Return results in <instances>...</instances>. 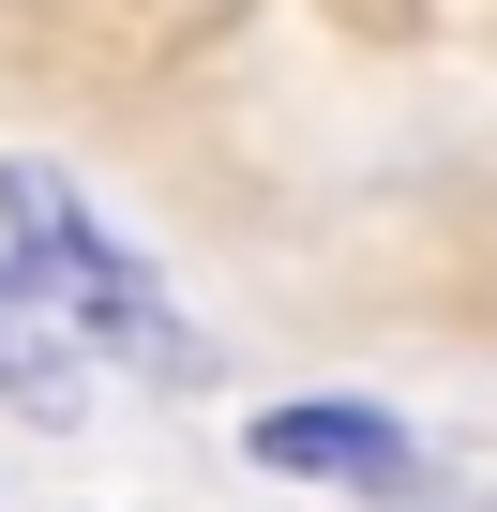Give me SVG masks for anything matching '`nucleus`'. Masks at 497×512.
I'll list each match as a JSON object with an SVG mask.
<instances>
[{
	"mask_svg": "<svg viewBox=\"0 0 497 512\" xmlns=\"http://www.w3.org/2000/svg\"><path fill=\"white\" fill-rule=\"evenodd\" d=\"M0 241H16V272H31L91 347H121V362H151V377H196V332H181L166 287L136 272V241L91 226V196H76L61 166H0Z\"/></svg>",
	"mask_w": 497,
	"mask_h": 512,
	"instance_id": "nucleus-1",
	"label": "nucleus"
},
{
	"mask_svg": "<svg viewBox=\"0 0 497 512\" xmlns=\"http://www.w3.org/2000/svg\"><path fill=\"white\" fill-rule=\"evenodd\" d=\"M257 467L392 497V482H407V422H392V407H362V392H317V407H257Z\"/></svg>",
	"mask_w": 497,
	"mask_h": 512,
	"instance_id": "nucleus-2",
	"label": "nucleus"
},
{
	"mask_svg": "<svg viewBox=\"0 0 497 512\" xmlns=\"http://www.w3.org/2000/svg\"><path fill=\"white\" fill-rule=\"evenodd\" d=\"M0 392H16L31 422H91V332L31 272H0Z\"/></svg>",
	"mask_w": 497,
	"mask_h": 512,
	"instance_id": "nucleus-3",
	"label": "nucleus"
}]
</instances>
